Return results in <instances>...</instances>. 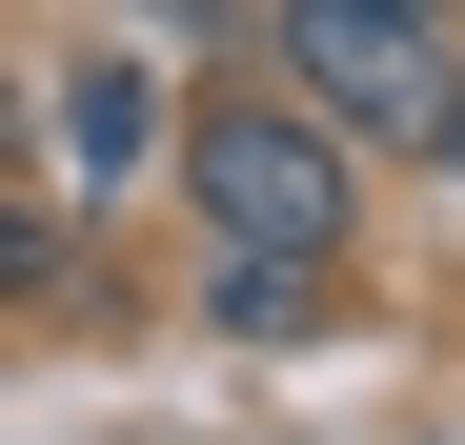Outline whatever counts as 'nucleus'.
I'll use <instances>...</instances> for the list:
<instances>
[{
	"instance_id": "obj_1",
	"label": "nucleus",
	"mask_w": 465,
	"mask_h": 445,
	"mask_svg": "<svg viewBox=\"0 0 465 445\" xmlns=\"http://www.w3.org/2000/svg\"><path fill=\"white\" fill-rule=\"evenodd\" d=\"M183 183H203V222L243 263H344V142H324V102H203Z\"/></svg>"
},
{
	"instance_id": "obj_2",
	"label": "nucleus",
	"mask_w": 465,
	"mask_h": 445,
	"mask_svg": "<svg viewBox=\"0 0 465 445\" xmlns=\"http://www.w3.org/2000/svg\"><path fill=\"white\" fill-rule=\"evenodd\" d=\"M303 102L425 142V102H445V21H425V0H303Z\"/></svg>"
},
{
	"instance_id": "obj_3",
	"label": "nucleus",
	"mask_w": 465,
	"mask_h": 445,
	"mask_svg": "<svg viewBox=\"0 0 465 445\" xmlns=\"http://www.w3.org/2000/svg\"><path fill=\"white\" fill-rule=\"evenodd\" d=\"M142 122H163V102H142V61H82V82H61V142H82V163H61V183H122Z\"/></svg>"
},
{
	"instance_id": "obj_4",
	"label": "nucleus",
	"mask_w": 465,
	"mask_h": 445,
	"mask_svg": "<svg viewBox=\"0 0 465 445\" xmlns=\"http://www.w3.org/2000/svg\"><path fill=\"white\" fill-rule=\"evenodd\" d=\"M223 324H243V344H303V324H324V263H243V243H223Z\"/></svg>"
},
{
	"instance_id": "obj_5",
	"label": "nucleus",
	"mask_w": 465,
	"mask_h": 445,
	"mask_svg": "<svg viewBox=\"0 0 465 445\" xmlns=\"http://www.w3.org/2000/svg\"><path fill=\"white\" fill-rule=\"evenodd\" d=\"M41 283H61V222H41V203H0V304H41Z\"/></svg>"
},
{
	"instance_id": "obj_6",
	"label": "nucleus",
	"mask_w": 465,
	"mask_h": 445,
	"mask_svg": "<svg viewBox=\"0 0 465 445\" xmlns=\"http://www.w3.org/2000/svg\"><path fill=\"white\" fill-rule=\"evenodd\" d=\"M425 142H445V163H465V61H445V102H425Z\"/></svg>"
},
{
	"instance_id": "obj_7",
	"label": "nucleus",
	"mask_w": 465,
	"mask_h": 445,
	"mask_svg": "<svg viewBox=\"0 0 465 445\" xmlns=\"http://www.w3.org/2000/svg\"><path fill=\"white\" fill-rule=\"evenodd\" d=\"M425 21H445V0H425Z\"/></svg>"
}]
</instances>
